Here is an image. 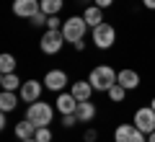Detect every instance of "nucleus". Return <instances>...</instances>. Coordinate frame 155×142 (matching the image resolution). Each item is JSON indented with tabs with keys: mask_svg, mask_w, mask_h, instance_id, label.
I'll return each mask as SVG.
<instances>
[{
	"mask_svg": "<svg viewBox=\"0 0 155 142\" xmlns=\"http://www.w3.org/2000/svg\"><path fill=\"white\" fill-rule=\"evenodd\" d=\"M96 140H98V132H96V129H88V132H85V142H96Z\"/></svg>",
	"mask_w": 155,
	"mask_h": 142,
	"instance_id": "obj_26",
	"label": "nucleus"
},
{
	"mask_svg": "<svg viewBox=\"0 0 155 142\" xmlns=\"http://www.w3.org/2000/svg\"><path fill=\"white\" fill-rule=\"evenodd\" d=\"M114 41H116V28L111 26V23H101V26L93 28L96 49H109V47H114Z\"/></svg>",
	"mask_w": 155,
	"mask_h": 142,
	"instance_id": "obj_5",
	"label": "nucleus"
},
{
	"mask_svg": "<svg viewBox=\"0 0 155 142\" xmlns=\"http://www.w3.org/2000/svg\"><path fill=\"white\" fill-rule=\"evenodd\" d=\"M116 83L119 85H124L127 91H134V88H140V72H134V70H119V78H116Z\"/></svg>",
	"mask_w": 155,
	"mask_h": 142,
	"instance_id": "obj_12",
	"label": "nucleus"
},
{
	"mask_svg": "<svg viewBox=\"0 0 155 142\" xmlns=\"http://www.w3.org/2000/svg\"><path fill=\"white\" fill-rule=\"evenodd\" d=\"M78 104H80V101H78L72 93H60V96H57V111H60V114H75Z\"/></svg>",
	"mask_w": 155,
	"mask_h": 142,
	"instance_id": "obj_11",
	"label": "nucleus"
},
{
	"mask_svg": "<svg viewBox=\"0 0 155 142\" xmlns=\"http://www.w3.org/2000/svg\"><path fill=\"white\" fill-rule=\"evenodd\" d=\"M62 5H65V0H41V13H47V16H60Z\"/></svg>",
	"mask_w": 155,
	"mask_h": 142,
	"instance_id": "obj_19",
	"label": "nucleus"
},
{
	"mask_svg": "<svg viewBox=\"0 0 155 142\" xmlns=\"http://www.w3.org/2000/svg\"><path fill=\"white\" fill-rule=\"evenodd\" d=\"M18 98H21V96H16V91H3V93H0V111H3V114L16 111Z\"/></svg>",
	"mask_w": 155,
	"mask_h": 142,
	"instance_id": "obj_16",
	"label": "nucleus"
},
{
	"mask_svg": "<svg viewBox=\"0 0 155 142\" xmlns=\"http://www.w3.org/2000/svg\"><path fill=\"white\" fill-rule=\"evenodd\" d=\"M62 44H65V34L62 28H47L39 39V49L44 52V54H57L62 49Z\"/></svg>",
	"mask_w": 155,
	"mask_h": 142,
	"instance_id": "obj_4",
	"label": "nucleus"
},
{
	"mask_svg": "<svg viewBox=\"0 0 155 142\" xmlns=\"http://www.w3.org/2000/svg\"><path fill=\"white\" fill-rule=\"evenodd\" d=\"M114 142H147L145 132H140L134 124H119L114 132Z\"/></svg>",
	"mask_w": 155,
	"mask_h": 142,
	"instance_id": "obj_7",
	"label": "nucleus"
},
{
	"mask_svg": "<svg viewBox=\"0 0 155 142\" xmlns=\"http://www.w3.org/2000/svg\"><path fill=\"white\" fill-rule=\"evenodd\" d=\"M26 119L34 121L36 127H49L52 119H54V109H52V104H47V101H34V104H28L26 109Z\"/></svg>",
	"mask_w": 155,
	"mask_h": 142,
	"instance_id": "obj_1",
	"label": "nucleus"
},
{
	"mask_svg": "<svg viewBox=\"0 0 155 142\" xmlns=\"http://www.w3.org/2000/svg\"><path fill=\"white\" fill-rule=\"evenodd\" d=\"M41 83H44V88L60 93L62 88L67 85V72H65V70H49V72L44 75V80H41Z\"/></svg>",
	"mask_w": 155,
	"mask_h": 142,
	"instance_id": "obj_10",
	"label": "nucleus"
},
{
	"mask_svg": "<svg viewBox=\"0 0 155 142\" xmlns=\"http://www.w3.org/2000/svg\"><path fill=\"white\" fill-rule=\"evenodd\" d=\"M0 85H3V91H21L23 80L18 78V72H3L0 75Z\"/></svg>",
	"mask_w": 155,
	"mask_h": 142,
	"instance_id": "obj_18",
	"label": "nucleus"
},
{
	"mask_svg": "<svg viewBox=\"0 0 155 142\" xmlns=\"http://www.w3.org/2000/svg\"><path fill=\"white\" fill-rule=\"evenodd\" d=\"M34 137H36V142H52V132H49V127H39Z\"/></svg>",
	"mask_w": 155,
	"mask_h": 142,
	"instance_id": "obj_22",
	"label": "nucleus"
},
{
	"mask_svg": "<svg viewBox=\"0 0 155 142\" xmlns=\"http://www.w3.org/2000/svg\"><path fill=\"white\" fill-rule=\"evenodd\" d=\"M75 114H78V121H80V124H91V121L96 119V114H98V111H96V106L91 104V101H80Z\"/></svg>",
	"mask_w": 155,
	"mask_h": 142,
	"instance_id": "obj_13",
	"label": "nucleus"
},
{
	"mask_svg": "<svg viewBox=\"0 0 155 142\" xmlns=\"http://www.w3.org/2000/svg\"><path fill=\"white\" fill-rule=\"evenodd\" d=\"M47 18H49V16H47V13H41V11H39L36 16H34V18H28V21H31L34 26H41V23H47Z\"/></svg>",
	"mask_w": 155,
	"mask_h": 142,
	"instance_id": "obj_25",
	"label": "nucleus"
},
{
	"mask_svg": "<svg viewBox=\"0 0 155 142\" xmlns=\"http://www.w3.org/2000/svg\"><path fill=\"white\" fill-rule=\"evenodd\" d=\"M21 142H36V137H28V140H21Z\"/></svg>",
	"mask_w": 155,
	"mask_h": 142,
	"instance_id": "obj_30",
	"label": "nucleus"
},
{
	"mask_svg": "<svg viewBox=\"0 0 155 142\" xmlns=\"http://www.w3.org/2000/svg\"><path fill=\"white\" fill-rule=\"evenodd\" d=\"M88 23H85L83 16H70L65 23H62V34H65V41H70L72 47H75L78 41H83L85 31H88Z\"/></svg>",
	"mask_w": 155,
	"mask_h": 142,
	"instance_id": "obj_3",
	"label": "nucleus"
},
{
	"mask_svg": "<svg viewBox=\"0 0 155 142\" xmlns=\"http://www.w3.org/2000/svg\"><path fill=\"white\" fill-rule=\"evenodd\" d=\"M132 124L137 127L140 132H145V134H153V132H155V111H153V106H142V109H137V111H134Z\"/></svg>",
	"mask_w": 155,
	"mask_h": 142,
	"instance_id": "obj_6",
	"label": "nucleus"
},
{
	"mask_svg": "<svg viewBox=\"0 0 155 142\" xmlns=\"http://www.w3.org/2000/svg\"><path fill=\"white\" fill-rule=\"evenodd\" d=\"M62 23L65 21H60V16H49L47 18V28H62Z\"/></svg>",
	"mask_w": 155,
	"mask_h": 142,
	"instance_id": "obj_24",
	"label": "nucleus"
},
{
	"mask_svg": "<svg viewBox=\"0 0 155 142\" xmlns=\"http://www.w3.org/2000/svg\"><path fill=\"white\" fill-rule=\"evenodd\" d=\"M142 5L150 8V11H155V0H142Z\"/></svg>",
	"mask_w": 155,
	"mask_h": 142,
	"instance_id": "obj_28",
	"label": "nucleus"
},
{
	"mask_svg": "<svg viewBox=\"0 0 155 142\" xmlns=\"http://www.w3.org/2000/svg\"><path fill=\"white\" fill-rule=\"evenodd\" d=\"M41 11V0H13V13L18 18H34Z\"/></svg>",
	"mask_w": 155,
	"mask_h": 142,
	"instance_id": "obj_8",
	"label": "nucleus"
},
{
	"mask_svg": "<svg viewBox=\"0 0 155 142\" xmlns=\"http://www.w3.org/2000/svg\"><path fill=\"white\" fill-rule=\"evenodd\" d=\"M75 121H78V114H62V127H75Z\"/></svg>",
	"mask_w": 155,
	"mask_h": 142,
	"instance_id": "obj_23",
	"label": "nucleus"
},
{
	"mask_svg": "<svg viewBox=\"0 0 155 142\" xmlns=\"http://www.w3.org/2000/svg\"><path fill=\"white\" fill-rule=\"evenodd\" d=\"M147 142H155V132H153V134H147Z\"/></svg>",
	"mask_w": 155,
	"mask_h": 142,
	"instance_id": "obj_29",
	"label": "nucleus"
},
{
	"mask_svg": "<svg viewBox=\"0 0 155 142\" xmlns=\"http://www.w3.org/2000/svg\"><path fill=\"white\" fill-rule=\"evenodd\" d=\"M124 96H127V88L119 85V83H114V85L109 88V98H111V104H122Z\"/></svg>",
	"mask_w": 155,
	"mask_h": 142,
	"instance_id": "obj_20",
	"label": "nucleus"
},
{
	"mask_svg": "<svg viewBox=\"0 0 155 142\" xmlns=\"http://www.w3.org/2000/svg\"><path fill=\"white\" fill-rule=\"evenodd\" d=\"M41 91H44V83H39V80H23L18 96H21V101H26V104H34V101L41 98Z\"/></svg>",
	"mask_w": 155,
	"mask_h": 142,
	"instance_id": "obj_9",
	"label": "nucleus"
},
{
	"mask_svg": "<svg viewBox=\"0 0 155 142\" xmlns=\"http://www.w3.org/2000/svg\"><path fill=\"white\" fill-rule=\"evenodd\" d=\"M36 129H39V127L34 124V121L23 119V121H16V129H13V132H16V137H18V140H28V137H34V134H36Z\"/></svg>",
	"mask_w": 155,
	"mask_h": 142,
	"instance_id": "obj_17",
	"label": "nucleus"
},
{
	"mask_svg": "<svg viewBox=\"0 0 155 142\" xmlns=\"http://www.w3.org/2000/svg\"><path fill=\"white\" fill-rule=\"evenodd\" d=\"M116 72H114V67H109V65H98V67H93L91 70V75H88V80H91V85L96 88V91H104V93H109V88L116 83Z\"/></svg>",
	"mask_w": 155,
	"mask_h": 142,
	"instance_id": "obj_2",
	"label": "nucleus"
},
{
	"mask_svg": "<svg viewBox=\"0 0 155 142\" xmlns=\"http://www.w3.org/2000/svg\"><path fill=\"white\" fill-rule=\"evenodd\" d=\"M150 106H153V111H155V98H153V104H150Z\"/></svg>",
	"mask_w": 155,
	"mask_h": 142,
	"instance_id": "obj_31",
	"label": "nucleus"
},
{
	"mask_svg": "<svg viewBox=\"0 0 155 142\" xmlns=\"http://www.w3.org/2000/svg\"><path fill=\"white\" fill-rule=\"evenodd\" d=\"M93 91L96 88L91 85V80H78V83H72V96H75L78 101H91V96H93Z\"/></svg>",
	"mask_w": 155,
	"mask_h": 142,
	"instance_id": "obj_14",
	"label": "nucleus"
},
{
	"mask_svg": "<svg viewBox=\"0 0 155 142\" xmlns=\"http://www.w3.org/2000/svg\"><path fill=\"white\" fill-rule=\"evenodd\" d=\"M93 5H98V8H109V5H114V0H96Z\"/></svg>",
	"mask_w": 155,
	"mask_h": 142,
	"instance_id": "obj_27",
	"label": "nucleus"
},
{
	"mask_svg": "<svg viewBox=\"0 0 155 142\" xmlns=\"http://www.w3.org/2000/svg\"><path fill=\"white\" fill-rule=\"evenodd\" d=\"M16 65H18V62H16L13 54H8V52H5V54H0V72H16Z\"/></svg>",
	"mask_w": 155,
	"mask_h": 142,
	"instance_id": "obj_21",
	"label": "nucleus"
},
{
	"mask_svg": "<svg viewBox=\"0 0 155 142\" xmlns=\"http://www.w3.org/2000/svg\"><path fill=\"white\" fill-rule=\"evenodd\" d=\"M83 18H85V23H88L91 28L101 26V23H104V8H98V5H88V8L83 11Z\"/></svg>",
	"mask_w": 155,
	"mask_h": 142,
	"instance_id": "obj_15",
	"label": "nucleus"
}]
</instances>
